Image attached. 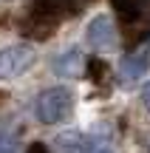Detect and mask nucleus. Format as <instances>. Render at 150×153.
Here are the masks:
<instances>
[{"label": "nucleus", "mask_w": 150, "mask_h": 153, "mask_svg": "<svg viewBox=\"0 0 150 153\" xmlns=\"http://www.w3.org/2000/svg\"><path fill=\"white\" fill-rule=\"evenodd\" d=\"M71 102L74 99H71V91L68 88H62V85L45 88L37 97V102H34V114H37V119L43 125H60L71 114Z\"/></svg>", "instance_id": "obj_1"}, {"label": "nucleus", "mask_w": 150, "mask_h": 153, "mask_svg": "<svg viewBox=\"0 0 150 153\" xmlns=\"http://www.w3.org/2000/svg\"><path fill=\"white\" fill-rule=\"evenodd\" d=\"M37 54L28 43H17V45H9V48H0V79H14L20 76L23 71L34 65Z\"/></svg>", "instance_id": "obj_2"}, {"label": "nucleus", "mask_w": 150, "mask_h": 153, "mask_svg": "<svg viewBox=\"0 0 150 153\" xmlns=\"http://www.w3.org/2000/svg\"><path fill=\"white\" fill-rule=\"evenodd\" d=\"M111 3L128 28H139V31L150 28V0H111Z\"/></svg>", "instance_id": "obj_3"}, {"label": "nucleus", "mask_w": 150, "mask_h": 153, "mask_svg": "<svg viewBox=\"0 0 150 153\" xmlns=\"http://www.w3.org/2000/svg\"><path fill=\"white\" fill-rule=\"evenodd\" d=\"M85 37H88L91 48H96V51L113 48V45H116V28H113V20L108 14L94 17V20L88 23V28H85Z\"/></svg>", "instance_id": "obj_4"}, {"label": "nucleus", "mask_w": 150, "mask_h": 153, "mask_svg": "<svg viewBox=\"0 0 150 153\" xmlns=\"http://www.w3.org/2000/svg\"><path fill=\"white\" fill-rule=\"evenodd\" d=\"M147 68H150V43L136 45V51H130L122 60V76L125 79H139Z\"/></svg>", "instance_id": "obj_5"}, {"label": "nucleus", "mask_w": 150, "mask_h": 153, "mask_svg": "<svg viewBox=\"0 0 150 153\" xmlns=\"http://www.w3.org/2000/svg\"><path fill=\"white\" fill-rule=\"evenodd\" d=\"M82 68H85V60H82V51L79 48H68V51H62V54L54 60V71L60 76H68V79L79 76Z\"/></svg>", "instance_id": "obj_6"}, {"label": "nucleus", "mask_w": 150, "mask_h": 153, "mask_svg": "<svg viewBox=\"0 0 150 153\" xmlns=\"http://www.w3.org/2000/svg\"><path fill=\"white\" fill-rule=\"evenodd\" d=\"M88 142H91V136L68 131L54 139V148H57V153H88Z\"/></svg>", "instance_id": "obj_7"}, {"label": "nucleus", "mask_w": 150, "mask_h": 153, "mask_svg": "<svg viewBox=\"0 0 150 153\" xmlns=\"http://www.w3.org/2000/svg\"><path fill=\"white\" fill-rule=\"evenodd\" d=\"M0 153H20L17 131H0Z\"/></svg>", "instance_id": "obj_8"}, {"label": "nucleus", "mask_w": 150, "mask_h": 153, "mask_svg": "<svg viewBox=\"0 0 150 153\" xmlns=\"http://www.w3.org/2000/svg\"><path fill=\"white\" fill-rule=\"evenodd\" d=\"M88 153H113V150H111V145H108L105 139L91 136V142H88Z\"/></svg>", "instance_id": "obj_9"}, {"label": "nucleus", "mask_w": 150, "mask_h": 153, "mask_svg": "<svg viewBox=\"0 0 150 153\" xmlns=\"http://www.w3.org/2000/svg\"><path fill=\"white\" fill-rule=\"evenodd\" d=\"M142 102H145V108L150 111V82H145V88H142Z\"/></svg>", "instance_id": "obj_10"}, {"label": "nucleus", "mask_w": 150, "mask_h": 153, "mask_svg": "<svg viewBox=\"0 0 150 153\" xmlns=\"http://www.w3.org/2000/svg\"><path fill=\"white\" fill-rule=\"evenodd\" d=\"M28 153H48V150H45V148H43V145H34V148H31V150H28Z\"/></svg>", "instance_id": "obj_11"}]
</instances>
